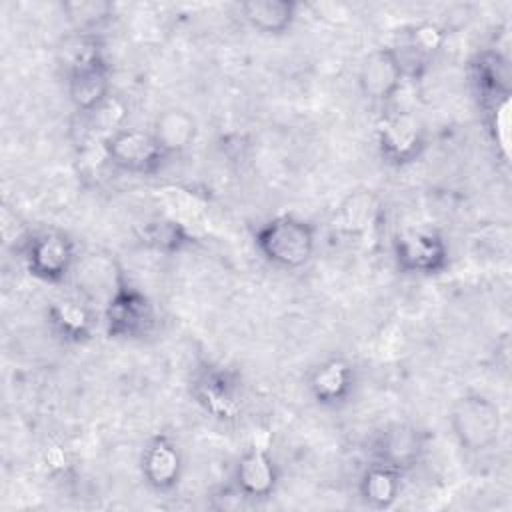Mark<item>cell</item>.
Instances as JSON below:
<instances>
[{
    "label": "cell",
    "instance_id": "cell-10",
    "mask_svg": "<svg viewBox=\"0 0 512 512\" xmlns=\"http://www.w3.org/2000/svg\"><path fill=\"white\" fill-rule=\"evenodd\" d=\"M426 440V432L414 424L388 422L368 440L370 462H378L406 474L426 456Z\"/></svg>",
    "mask_w": 512,
    "mask_h": 512
},
{
    "label": "cell",
    "instance_id": "cell-5",
    "mask_svg": "<svg viewBox=\"0 0 512 512\" xmlns=\"http://www.w3.org/2000/svg\"><path fill=\"white\" fill-rule=\"evenodd\" d=\"M454 440L466 452L490 450L502 434V412L498 404L480 392H466L454 400L448 412Z\"/></svg>",
    "mask_w": 512,
    "mask_h": 512
},
{
    "label": "cell",
    "instance_id": "cell-1",
    "mask_svg": "<svg viewBox=\"0 0 512 512\" xmlns=\"http://www.w3.org/2000/svg\"><path fill=\"white\" fill-rule=\"evenodd\" d=\"M252 238L258 254L270 266L298 270L312 260L318 244V230L302 216L278 214L262 222Z\"/></svg>",
    "mask_w": 512,
    "mask_h": 512
},
{
    "label": "cell",
    "instance_id": "cell-19",
    "mask_svg": "<svg viewBox=\"0 0 512 512\" xmlns=\"http://www.w3.org/2000/svg\"><path fill=\"white\" fill-rule=\"evenodd\" d=\"M138 240L146 248L164 256L182 254L198 242L196 234L186 224L168 216H156L152 220H146L138 232Z\"/></svg>",
    "mask_w": 512,
    "mask_h": 512
},
{
    "label": "cell",
    "instance_id": "cell-22",
    "mask_svg": "<svg viewBox=\"0 0 512 512\" xmlns=\"http://www.w3.org/2000/svg\"><path fill=\"white\" fill-rule=\"evenodd\" d=\"M510 98L496 102L488 108L486 112V128L490 134V140L498 146L502 158H508V142H510Z\"/></svg>",
    "mask_w": 512,
    "mask_h": 512
},
{
    "label": "cell",
    "instance_id": "cell-15",
    "mask_svg": "<svg viewBox=\"0 0 512 512\" xmlns=\"http://www.w3.org/2000/svg\"><path fill=\"white\" fill-rule=\"evenodd\" d=\"M46 322L50 332L64 344L82 346L90 342L98 328L94 308L76 296H64L50 302L46 308Z\"/></svg>",
    "mask_w": 512,
    "mask_h": 512
},
{
    "label": "cell",
    "instance_id": "cell-7",
    "mask_svg": "<svg viewBox=\"0 0 512 512\" xmlns=\"http://www.w3.org/2000/svg\"><path fill=\"white\" fill-rule=\"evenodd\" d=\"M100 148L112 168L130 176H156L172 160L156 142L150 128L120 126L100 140Z\"/></svg>",
    "mask_w": 512,
    "mask_h": 512
},
{
    "label": "cell",
    "instance_id": "cell-11",
    "mask_svg": "<svg viewBox=\"0 0 512 512\" xmlns=\"http://www.w3.org/2000/svg\"><path fill=\"white\" fill-rule=\"evenodd\" d=\"M406 80L404 64L394 46H380L370 50L358 68V90L360 94L380 106H388L402 90Z\"/></svg>",
    "mask_w": 512,
    "mask_h": 512
},
{
    "label": "cell",
    "instance_id": "cell-2",
    "mask_svg": "<svg viewBox=\"0 0 512 512\" xmlns=\"http://www.w3.org/2000/svg\"><path fill=\"white\" fill-rule=\"evenodd\" d=\"M156 306L122 272H116L110 296L102 310L104 334L110 340L136 342L150 336L156 328Z\"/></svg>",
    "mask_w": 512,
    "mask_h": 512
},
{
    "label": "cell",
    "instance_id": "cell-13",
    "mask_svg": "<svg viewBox=\"0 0 512 512\" xmlns=\"http://www.w3.org/2000/svg\"><path fill=\"white\" fill-rule=\"evenodd\" d=\"M306 388L320 408H340L358 388V368L342 354L328 356L308 372Z\"/></svg>",
    "mask_w": 512,
    "mask_h": 512
},
{
    "label": "cell",
    "instance_id": "cell-17",
    "mask_svg": "<svg viewBox=\"0 0 512 512\" xmlns=\"http://www.w3.org/2000/svg\"><path fill=\"white\" fill-rule=\"evenodd\" d=\"M302 4L296 0H246L240 4L244 22L266 36H282L292 30Z\"/></svg>",
    "mask_w": 512,
    "mask_h": 512
},
{
    "label": "cell",
    "instance_id": "cell-3",
    "mask_svg": "<svg viewBox=\"0 0 512 512\" xmlns=\"http://www.w3.org/2000/svg\"><path fill=\"white\" fill-rule=\"evenodd\" d=\"M26 272L44 284H64L78 260L76 240L62 228L42 226L30 230L20 246Z\"/></svg>",
    "mask_w": 512,
    "mask_h": 512
},
{
    "label": "cell",
    "instance_id": "cell-9",
    "mask_svg": "<svg viewBox=\"0 0 512 512\" xmlns=\"http://www.w3.org/2000/svg\"><path fill=\"white\" fill-rule=\"evenodd\" d=\"M390 248L394 266L404 276H436L450 264V246L434 228H402L392 236Z\"/></svg>",
    "mask_w": 512,
    "mask_h": 512
},
{
    "label": "cell",
    "instance_id": "cell-6",
    "mask_svg": "<svg viewBox=\"0 0 512 512\" xmlns=\"http://www.w3.org/2000/svg\"><path fill=\"white\" fill-rule=\"evenodd\" d=\"M192 400L214 420L230 422L238 418L244 404L242 376L224 364L204 360L190 376Z\"/></svg>",
    "mask_w": 512,
    "mask_h": 512
},
{
    "label": "cell",
    "instance_id": "cell-12",
    "mask_svg": "<svg viewBox=\"0 0 512 512\" xmlns=\"http://www.w3.org/2000/svg\"><path fill=\"white\" fill-rule=\"evenodd\" d=\"M140 474L152 492H174L184 476V454L180 444L166 432L152 434L140 454Z\"/></svg>",
    "mask_w": 512,
    "mask_h": 512
},
{
    "label": "cell",
    "instance_id": "cell-18",
    "mask_svg": "<svg viewBox=\"0 0 512 512\" xmlns=\"http://www.w3.org/2000/svg\"><path fill=\"white\" fill-rule=\"evenodd\" d=\"M150 132L162 150L174 158L192 148L198 138V122L188 110L172 106L156 114Z\"/></svg>",
    "mask_w": 512,
    "mask_h": 512
},
{
    "label": "cell",
    "instance_id": "cell-20",
    "mask_svg": "<svg viewBox=\"0 0 512 512\" xmlns=\"http://www.w3.org/2000/svg\"><path fill=\"white\" fill-rule=\"evenodd\" d=\"M402 480V472L370 462L358 478V496L372 510L392 508L402 494Z\"/></svg>",
    "mask_w": 512,
    "mask_h": 512
},
{
    "label": "cell",
    "instance_id": "cell-16",
    "mask_svg": "<svg viewBox=\"0 0 512 512\" xmlns=\"http://www.w3.org/2000/svg\"><path fill=\"white\" fill-rule=\"evenodd\" d=\"M470 78L482 108L510 98L512 74L508 58L502 52L494 48L480 50L470 62Z\"/></svg>",
    "mask_w": 512,
    "mask_h": 512
},
{
    "label": "cell",
    "instance_id": "cell-14",
    "mask_svg": "<svg viewBox=\"0 0 512 512\" xmlns=\"http://www.w3.org/2000/svg\"><path fill=\"white\" fill-rule=\"evenodd\" d=\"M280 484V466L264 446H250L238 458L232 472V488L242 500H268Z\"/></svg>",
    "mask_w": 512,
    "mask_h": 512
},
{
    "label": "cell",
    "instance_id": "cell-4",
    "mask_svg": "<svg viewBox=\"0 0 512 512\" xmlns=\"http://www.w3.org/2000/svg\"><path fill=\"white\" fill-rule=\"evenodd\" d=\"M66 92L78 114L90 116L100 110L112 96V68L96 38H86L74 54L68 74Z\"/></svg>",
    "mask_w": 512,
    "mask_h": 512
},
{
    "label": "cell",
    "instance_id": "cell-21",
    "mask_svg": "<svg viewBox=\"0 0 512 512\" xmlns=\"http://www.w3.org/2000/svg\"><path fill=\"white\" fill-rule=\"evenodd\" d=\"M64 14L68 20L84 34L92 32L94 28L102 26L114 16V4L104 0H76V2H64L62 4Z\"/></svg>",
    "mask_w": 512,
    "mask_h": 512
},
{
    "label": "cell",
    "instance_id": "cell-8",
    "mask_svg": "<svg viewBox=\"0 0 512 512\" xmlns=\"http://www.w3.org/2000/svg\"><path fill=\"white\" fill-rule=\"evenodd\" d=\"M376 150L390 168H406L418 162L428 148V132L422 120L408 110H388L376 122Z\"/></svg>",
    "mask_w": 512,
    "mask_h": 512
}]
</instances>
